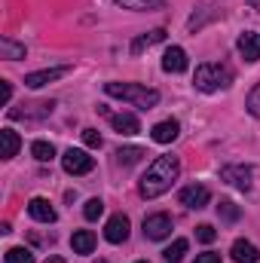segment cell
Wrapping results in <instances>:
<instances>
[{
	"mask_svg": "<svg viewBox=\"0 0 260 263\" xmlns=\"http://www.w3.org/2000/svg\"><path fill=\"white\" fill-rule=\"evenodd\" d=\"M46 263H65L62 257H46Z\"/></svg>",
	"mask_w": 260,
	"mask_h": 263,
	"instance_id": "obj_33",
	"label": "cell"
},
{
	"mask_svg": "<svg viewBox=\"0 0 260 263\" xmlns=\"http://www.w3.org/2000/svg\"><path fill=\"white\" fill-rule=\"evenodd\" d=\"M31 156H34L37 162H52V159H55V147H52L49 141H34V144H31Z\"/></svg>",
	"mask_w": 260,
	"mask_h": 263,
	"instance_id": "obj_22",
	"label": "cell"
},
{
	"mask_svg": "<svg viewBox=\"0 0 260 263\" xmlns=\"http://www.w3.org/2000/svg\"><path fill=\"white\" fill-rule=\"evenodd\" d=\"M117 6H123V9H135V12H141V9H159L162 3H159V0H117Z\"/></svg>",
	"mask_w": 260,
	"mask_h": 263,
	"instance_id": "obj_25",
	"label": "cell"
},
{
	"mask_svg": "<svg viewBox=\"0 0 260 263\" xmlns=\"http://www.w3.org/2000/svg\"><path fill=\"white\" fill-rule=\"evenodd\" d=\"M217 214H220V220H227V223H236V220L242 217L239 205H236V202H230V199H224V202L217 205Z\"/></svg>",
	"mask_w": 260,
	"mask_h": 263,
	"instance_id": "obj_24",
	"label": "cell"
},
{
	"mask_svg": "<svg viewBox=\"0 0 260 263\" xmlns=\"http://www.w3.org/2000/svg\"><path fill=\"white\" fill-rule=\"evenodd\" d=\"M230 257L236 263H257L260 260V248L248 239H236L233 248H230Z\"/></svg>",
	"mask_w": 260,
	"mask_h": 263,
	"instance_id": "obj_14",
	"label": "cell"
},
{
	"mask_svg": "<svg viewBox=\"0 0 260 263\" xmlns=\"http://www.w3.org/2000/svg\"><path fill=\"white\" fill-rule=\"evenodd\" d=\"M6 263H34V254L28 248H9L6 251Z\"/></svg>",
	"mask_w": 260,
	"mask_h": 263,
	"instance_id": "obj_28",
	"label": "cell"
},
{
	"mask_svg": "<svg viewBox=\"0 0 260 263\" xmlns=\"http://www.w3.org/2000/svg\"><path fill=\"white\" fill-rule=\"evenodd\" d=\"M248 3H251V6H254V9H260V0H248Z\"/></svg>",
	"mask_w": 260,
	"mask_h": 263,
	"instance_id": "obj_34",
	"label": "cell"
},
{
	"mask_svg": "<svg viewBox=\"0 0 260 263\" xmlns=\"http://www.w3.org/2000/svg\"><path fill=\"white\" fill-rule=\"evenodd\" d=\"M70 248H73L77 254H92V251H95V233H92V230H77V233L70 236Z\"/></svg>",
	"mask_w": 260,
	"mask_h": 263,
	"instance_id": "obj_17",
	"label": "cell"
},
{
	"mask_svg": "<svg viewBox=\"0 0 260 263\" xmlns=\"http://www.w3.org/2000/svg\"><path fill=\"white\" fill-rule=\"evenodd\" d=\"M55 101H34V104H22V107H12L9 110V120H46L52 114Z\"/></svg>",
	"mask_w": 260,
	"mask_h": 263,
	"instance_id": "obj_6",
	"label": "cell"
},
{
	"mask_svg": "<svg viewBox=\"0 0 260 263\" xmlns=\"http://www.w3.org/2000/svg\"><path fill=\"white\" fill-rule=\"evenodd\" d=\"M9 98H12V83L3 80V104H9Z\"/></svg>",
	"mask_w": 260,
	"mask_h": 263,
	"instance_id": "obj_32",
	"label": "cell"
},
{
	"mask_svg": "<svg viewBox=\"0 0 260 263\" xmlns=\"http://www.w3.org/2000/svg\"><path fill=\"white\" fill-rule=\"evenodd\" d=\"M104 239H107L110 245H120V242L129 239V217H126L123 211L114 214V217L107 220V227H104Z\"/></svg>",
	"mask_w": 260,
	"mask_h": 263,
	"instance_id": "obj_10",
	"label": "cell"
},
{
	"mask_svg": "<svg viewBox=\"0 0 260 263\" xmlns=\"http://www.w3.org/2000/svg\"><path fill=\"white\" fill-rule=\"evenodd\" d=\"M187 67H190V62H187V52L181 46H169L165 49V55H162V70L165 73H184Z\"/></svg>",
	"mask_w": 260,
	"mask_h": 263,
	"instance_id": "obj_13",
	"label": "cell"
},
{
	"mask_svg": "<svg viewBox=\"0 0 260 263\" xmlns=\"http://www.w3.org/2000/svg\"><path fill=\"white\" fill-rule=\"evenodd\" d=\"M196 239L205 242V245H211V242L217 239V230H214L211 223H199V227H196Z\"/></svg>",
	"mask_w": 260,
	"mask_h": 263,
	"instance_id": "obj_29",
	"label": "cell"
},
{
	"mask_svg": "<svg viewBox=\"0 0 260 263\" xmlns=\"http://www.w3.org/2000/svg\"><path fill=\"white\" fill-rule=\"evenodd\" d=\"M62 168H65L67 175H89L95 168V159L86 150L70 147V150H65V156H62Z\"/></svg>",
	"mask_w": 260,
	"mask_h": 263,
	"instance_id": "obj_5",
	"label": "cell"
},
{
	"mask_svg": "<svg viewBox=\"0 0 260 263\" xmlns=\"http://www.w3.org/2000/svg\"><path fill=\"white\" fill-rule=\"evenodd\" d=\"M28 214H31L34 220H40V223H55V220H59L55 208L49 205V199H43V196H34L28 202Z\"/></svg>",
	"mask_w": 260,
	"mask_h": 263,
	"instance_id": "obj_12",
	"label": "cell"
},
{
	"mask_svg": "<svg viewBox=\"0 0 260 263\" xmlns=\"http://www.w3.org/2000/svg\"><path fill=\"white\" fill-rule=\"evenodd\" d=\"M101 214H104V202H101V199H89V202L83 205V217H86V220H98Z\"/></svg>",
	"mask_w": 260,
	"mask_h": 263,
	"instance_id": "obj_26",
	"label": "cell"
},
{
	"mask_svg": "<svg viewBox=\"0 0 260 263\" xmlns=\"http://www.w3.org/2000/svg\"><path fill=\"white\" fill-rule=\"evenodd\" d=\"M193 263H220V254H214V251H205V254H199Z\"/></svg>",
	"mask_w": 260,
	"mask_h": 263,
	"instance_id": "obj_31",
	"label": "cell"
},
{
	"mask_svg": "<svg viewBox=\"0 0 260 263\" xmlns=\"http://www.w3.org/2000/svg\"><path fill=\"white\" fill-rule=\"evenodd\" d=\"M196 89L199 92H224L233 86V70L230 65H220V62H205V65L196 67V77H193Z\"/></svg>",
	"mask_w": 260,
	"mask_h": 263,
	"instance_id": "obj_3",
	"label": "cell"
},
{
	"mask_svg": "<svg viewBox=\"0 0 260 263\" xmlns=\"http://www.w3.org/2000/svg\"><path fill=\"white\" fill-rule=\"evenodd\" d=\"M0 138H3V159H12V156L18 153V147H22V138H18V132L3 129V132H0Z\"/></svg>",
	"mask_w": 260,
	"mask_h": 263,
	"instance_id": "obj_21",
	"label": "cell"
},
{
	"mask_svg": "<svg viewBox=\"0 0 260 263\" xmlns=\"http://www.w3.org/2000/svg\"><path fill=\"white\" fill-rule=\"evenodd\" d=\"M220 181L233 184L236 190H251V165H224L220 168Z\"/></svg>",
	"mask_w": 260,
	"mask_h": 263,
	"instance_id": "obj_7",
	"label": "cell"
},
{
	"mask_svg": "<svg viewBox=\"0 0 260 263\" xmlns=\"http://www.w3.org/2000/svg\"><path fill=\"white\" fill-rule=\"evenodd\" d=\"M65 73H70V65H59V67H46V70H34L25 77V86L28 89H40V86H49L55 80H62Z\"/></svg>",
	"mask_w": 260,
	"mask_h": 263,
	"instance_id": "obj_8",
	"label": "cell"
},
{
	"mask_svg": "<svg viewBox=\"0 0 260 263\" xmlns=\"http://www.w3.org/2000/svg\"><path fill=\"white\" fill-rule=\"evenodd\" d=\"M83 144H86V147H92V150H98L104 141H101V135H98L95 129H83Z\"/></svg>",
	"mask_w": 260,
	"mask_h": 263,
	"instance_id": "obj_30",
	"label": "cell"
},
{
	"mask_svg": "<svg viewBox=\"0 0 260 263\" xmlns=\"http://www.w3.org/2000/svg\"><path fill=\"white\" fill-rule=\"evenodd\" d=\"M147 153H144V147H120L117 150V165H135V162H141Z\"/></svg>",
	"mask_w": 260,
	"mask_h": 263,
	"instance_id": "obj_20",
	"label": "cell"
},
{
	"mask_svg": "<svg viewBox=\"0 0 260 263\" xmlns=\"http://www.w3.org/2000/svg\"><path fill=\"white\" fill-rule=\"evenodd\" d=\"M236 49H239V55H242L245 62H260V34L257 31H245V34H239Z\"/></svg>",
	"mask_w": 260,
	"mask_h": 263,
	"instance_id": "obj_11",
	"label": "cell"
},
{
	"mask_svg": "<svg viewBox=\"0 0 260 263\" xmlns=\"http://www.w3.org/2000/svg\"><path fill=\"white\" fill-rule=\"evenodd\" d=\"M187 248H190V242L187 239H175L165 251H162V257L169 263H178V260H184V254H187Z\"/></svg>",
	"mask_w": 260,
	"mask_h": 263,
	"instance_id": "obj_23",
	"label": "cell"
},
{
	"mask_svg": "<svg viewBox=\"0 0 260 263\" xmlns=\"http://www.w3.org/2000/svg\"><path fill=\"white\" fill-rule=\"evenodd\" d=\"M110 126H114V132H120V135H138L141 132V123H138L135 114H114L110 117Z\"/></svg>",
	"mask_w": 260,
	"mask_h": 263,
	"instance_id": "obj_16",
	"label": "cell"
},
{
	"mask_svg": "<svg viewBox=\"0 0 260 263\" xmlns=\"http://www.w3.org/2000/svg\"><path fill=\"white\" fill-rule=\"evenodd\" d=\"M178 199H181V205H187V208H196V211H199V208H205V205L211 202V190H208L205 184H190V187L181 190V196Z\"/></svg>",
	"mask_w": 260,
	"mask_h": 263,
	"instance_id": "obj_9",
	"label": "cell"
},
{
	"mask_svg": "<svg viewBox=\"0 0 260 263\" xmlns=\"http://www.w3.org/2000/svg\"><path fill=\"white\" fill-rule=\"evenodd\" d=\"M25 55H28L25 43H15L12 37H0V59H6V62H18V59H25Z\"/></svg>",
	"mask_w": 260,
	"mask_h": 263,
	"instance_id": "obj_18",
	"label": "cell"
},
{
	"mask_svg": "<svg viewBox=\"0 0 260 263\" xmlns=\"http://www.w3.org/2000/svg\"><path fill=\"white\" fill-rule=\"evenodd\" d=\"M178 135H181V123H178V120H162V123H156V126L150 129V138H153L156 144H172Z\"/></svg>",
	"mask_w": 260,
	"mask_h": 263,
	"instance_id": "obj_15",
	"label": "cell"
},
{
	"mask_svg": "<svg viewBox=\"0 0 260 263\" xmlns=\"http://www.w3.org/2000/svg\"><path fill=\"white\" fill-rule=\"evenodd\" d=\"M104 92L110 98H120V101H129L141 110H150L159 104V92L156 89H147L141 83H104Z\"/></svg>",
	"mask_w": 260,
	"mask_h": 263,
	"instance_id": "obj_2",
	"label": "cell"
},
{
	"mask_svg": "<svg viewBox=\"0 0 260 263\" xmlns=\"http://www.w3.org/2000/svg\"><path fill=\"white\" fill-rule=\"evenodd\" d=\"M138 263H150V260H138Z\"/></svg>",
	"mask_w": 260,
	"mask_h": 263,
	"instance_id": "obj_36",
	"label": "cell"
},
{
	"mask_svg": "<svg viewBox=\"0 0 260 263\" xmlns=\"http://www.w3.org/2000/svg\"><path fill=\"white\" fill-rule=\"evenodd\" d=\"M165 40V31L162 28H156V31H150V34H141L135 43H132V55H141L147 46H153V43H162Z\"/></svg>",
	"mask_w": 260,
	"mask_h": 263,
	"instance_id": "obj_19",
	"label": "cell"
},
{
	"mask_svg": "<svg viewBox=\"0 0 260 263\" xmlns=\"http://www.w3.org/2000/svg\"><path fill=\"white\" fill-rule=\"evenodd\" d=\"M245 107H248V114L254 117V120H260V83L248 92V98H245Z\"/></svg>",
	"mask_w": 260,
	"mask_h": 263,
	"instance_id": "obj_27",
	"label": "cell"
},
{
	"mask_svg": "<svg viewBox=\"0 0 260 263\" xmlns=\"http://www.w3.org/2000/svg\"><path fill=\"white\" fill-rule=\"evenodd\" d=\"M95 263H107V260H95Z\"/></svg>",
	"mask_w": 260,
	"mask_h": 263,
	"instance_id": "obj_35",
	"label": "cell"
},
{
	"mask_svg": "<svg viewBox=\"0 0 260 263\" xmlns=\"http://www.w3.org/2000/svg\"><path fill=\"white\" fill-rule=\"evenodd\" d=\"M172 217L165 214V211H156V214H147L144 217V236L150 239V242H162V239H169L172 236Z\"/></svg>",
	"mask_w": 260,
	"mask_h": 263,
	"instance_id": "obj_4",
	"label": "cell"
},
{
	"mask_svg": "<svg viewBox=\"0 0 260 263\" xmlns=\"http://www.w3.org/2000/svg\"><path fill=\"white\" fill-rule=\"evenodd\" d=\"M178 175H181V159H178L175 153H162V156H156V159L150 162V168L144 172V178H141V184H138V193L144 199H159L162 193L172 190V184L178 181Z\"/></svg>",
	"mask_w": 260,
	"mask_h": 263,
	"instance_id": "obj_1",
	"label": "cell"
}]
</instances>
